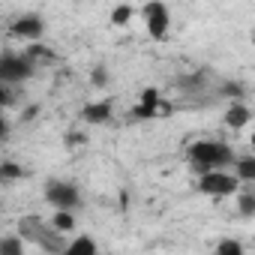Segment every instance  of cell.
I'll use <instances>...</instances> for the list:
<instances>
[{"label": "cell", "instance_id": "cell-1", "mask_svg": "<svg viewBox=\"0 0 255 255\" xmlns=\"http://www.w3.org/2000/svg\"><path fill=\"white\" fill-rule=\"evenodd\" d=\"M234 150L231 144L225 141H195L189 144V162L198 174H207V171H222L228 165H234Z\"/></svg>", "mask_w": 255, "mask_h": 255}, {"label": "cell", "instance_id": "cell-2", "mask_svg": "<svg viewBox=\"0 0 255 255\" xmlns=\"http://www.w3.org/2000/svg\"><path fill=\"white\" fill-rule=\"evenodd\" d=\"M198 192L213 195V198H228L240 192V180L228 171H207L198 177Z\"/></svg>", "mask_w": 255, "mask_h": 255}, {"label": "cell", "instance_id": "cell-3", "mask_svg": "<svg viewBox=\"0 0 255 255\" xmlns=\"http://www.w3.org/2000/svg\"><path fill=\"white\" fill-rule=\"evenodd\" d=\"M36 72V63H30L24 54H3L0 57V84H21Z\"/></svg>", "mask_w": 255, "mask_h": 255}, {"label": "cell", "instance_id": "cell-4", "mask_svg": "<svg viewBox=\"0 0 255 255\" xmlns=\"http://www.w3.org/2000/svg\"><path fill=\"white\" fill-rule=\"evenodd\" d=\"M45 198H48V204H54L57 210H66V213H72L81 204L78 186L66 183V180H48L45 183Z\"/></svg>", "mask_w": 255, "mask_h": 255}, {"label": "cell", "instance_id": "cell-5", "mask_svg": "<svg viewBox=\"0 0 255 255\" xmlns=\"http://www.w3.org/2000/svg\"><path fill=\"white\" fill-rule=\"evenodd\" d=\"M144 21H147V33L153 36V39H165L168 36V24H171V12H168V6L165 3H159V0H153V3H147L144 9Z\"/></svg>", "mask_w": 255, "mask_h": 255}, {"label": "cell", "instance_id": "cell-6", "mask_svg": "<svg viewBox=\"0 0 255 255\" xmlns=\"http://www.w3.org/2000/svg\"><path fill=\"white\" fill-rule=\"evenodd\" d=\"M162 111V99H159V90L156 87H147L141 93V102L129 111V120H156Z\"/></svg>", "mask_w": 255, "mask_h": 255}, {"label": "cell", "instance_id": "cell-7", "mask_svg": "<svg viewBox=\"0 0 255 255\" xmlns=\"http://www.w3.org/2000/svg\"><path fill=\"white\" fill-rule=\"evenodd\" d=\"M42 30H45V21H42L39 15H21V18L9 27V33H12V36H21V39H39Z\"/></svg>", "mask_w": 255, "mask_h": 255}, {"label": "cell", "instance_id": "cell-8", "mask_svg": "<svg viewBox=\"0 0 255 255\" xmlns=\"http://www.w3.org/2000/svg\"><path fill=\"white\" fill-rule=\"evenodd\" d=\"M111 114H114V108H111V99L87 102V105L81 108V120H87V123H93V126H102V123H108V120H111Z\"/></svg>", "mask_w": 255, "mask_h": 255}, {"label": "cell", "instance_id": "cell-9", "mask_svg": "<svg viewBox=\"0 0 255 255\" xmlns=\"http://www.w3.org/2000/svg\"><path fill=\"white\" fill-rule=\"evenodd\" d=\"M36 246H39V249H45L48 255H60V252L66 249V246H63V234H57V231H54L48 222H45L42 234L36 237Z\"/></svg>", "mask_w": 255, "mask_h": 255}, {"label": "cell", "instance_id": "cell-10", "mask_svg": "<svg viewBox=\"0 0 255 255\" xmlns=\"http://www.w3.org/2000/svg\"><path fill=\"white\" fill-rule=\"evenodd\" d=\"M249 120H252V111L243 102H231V108L225 111V126H231V129H243Z\"/></svg>", "mask_w": 255, "mask_h": 255}, {"label": "cell", "instance_id": "cell-11", "mask_svg": "<svg viewBox=\"0 0 255 255\" xmlns=\"http://www.w3.org/2000/svg\"><path fill=\"white\" fill-rule=\"evenodd\" d=\"M42 228H45V222H42L39 216H33V213H30V216H24V219L18 222V231H15V234H18L21 240H30V243H36V237L42 234Z\"/></svg>", "mask_w": 255, "mask_h": 255}, {"label": "cell", "instance_id": "cell-12", "mask_svg": "<svg viewBox=\"0 0 255 255\" xmlns=\"http://www.w3.org/2000/svg\"><path fill=\"white\" fill-rule=\"evenodd\" d=\"M234 171V177L240 180V183H252L255 180V156H243V159H234V165H231Z\"/></svg>", "mask_w": 255, "mask_h": 255}, {"label": "cell", "instance_id": "cell-13", "mask_svg": "<svg viewBox=\"0 0 255 255\" xmlns=\"http://www.w3.org/2000/svg\"><path fill=\"white\" fill-rule=\"evenodd\" d=\"M60 255H96V240L87 237V234H81V237H75Z\"/></svg>", "mask_w": 255, "mask_h": 255}, {"label": "cell", "instance_id": "cell-14", "mask_svg": "<svg viewBox=\"0 0 255 255\" xmlns=\"http://www.w3.org/2000/svg\"><path fill=\"white\" fill-rule=\"evenodd\" d=\"M0 255H24V240L18 234L0 237Z\"/></svg>", "mask_w": 255, "mask_h": 255}, {"label": "cell", "instance_id": "cell-15", "mask_svg": "<svg viewBox=\"0 0 255 255\" xmlns=\"http://www.w3.org/2000/svg\"><path fill=\"white\" fill-rule=\"evenodd\" d=\"M57 234H66V231H72L75 228V219H72V213H66V210H57L54 216H51V222H48Z\"/></svg>", "mask_w": 255, "mask_h": 255}, {"label": "cell", "instance_id": "cell-16", "mask_svg": "<svg viewBox=\"0 0 255 255\" xmlns=\"http://www.w3.org/2000/svg\"><path fill=\"white\" fill-rule=\"evenodd\" d=\"M237 210H240V216H255V192L240 189L237 192Z\"/></svg>", "mask_w": 255, "mask_h": 255}, {"label": "cell", "instance_id": "cell-17", "mask_svg": "<svg viewBox=\"0 0 255 255\" xmlns=\"http://www.w3.org/2000/svg\"><path fill=\"white\" fill-rule=\"evenodd\" d=\"M216 255H243V243L240 240H231V237H222L216 243Z\"/></svg>", "mask_w": 255, "mask_h": 255}, {"label": "cell", "instance_id": "cell-18", "mask_svg": "<svg viewBox=\"0 0 255 255\" xmlns=\"http://www.w3.org/2000/svg\"><path fill=\"white\" fill-rule=\"evenodd\" d=\"M135 15V9L129 6V3H120L114 12H111V24H117V27H123V24H129V18Z\"/></svg>", "mask_w": 255, "mask_h": 255}, {"label": "cell", "instance_id": "cell-19", "mask_svg": "<svg viewBox=\"0 0 255 255\" xmlns=\"http://www.w3.org/2000/svg\"><path fill=\"white\" fill-rule=\"evenodd\" d=\"M24 177V168L18 162H0V180H18Z\"/></svg>", "mask_w": 255, "mask_h": 255}, {"label": "cell", "instance_id": "cell-20", "mask_svg": "<svg viewBox=\"0 0 255 255\" xmlns=\"http://www.w3.org/2000/svg\"><path fill=\"white\" fill-rule=\"evenodd\" d=\"M15 99H18L15 87H9V84H0V108H9V105H15Z\"/></svg>", "mask_w": 255, "mask_h": 255}, {"label": "cell", "instance_id": "cell-21", "mask_svg": "<svg viewBox=\"0 0 255 255\" xmlns=\"http://www.w3.org/2000/svg\"><path fill=\"white\" fill-rule=\"evenodd\" d=\"M219 93H222V96H228V99H234V102H237V99H240V96H243V87H240V84H237V81H225V84H222V87H219Z\"/></svg>", "mask_w": 255, "mask_h": 255}, {"label": "cell", "instance_id": "cell-22", "mask_svg": "<svg viewBox=\"0 0 255 255\" xmlns=\"http://www.w3.org/2000/svg\"><path fill=\"white\" fill-rule=\"evenodd\" d=\"M90 81H93L96 87H105V84H108V72H105V66H96L93 75H90Z\"/></svg>", "mask_w": 255, "mask_h": 255}, {"label": "cell", "instance_id": "cell-23", "mask_svg": "<svg viewBox=\"0 0 255 255\" xmlns=\"http://www.w3.org/2000/svg\"><path fill=\"white\" fill-rule=\"evenodd\" d=\"M81 141H84V135H78V132H72V135H69V147H78Z\"/></svg>", "mask_w": 255, "mask_h": 255}, {"label": "cell", "instance_id": "cell-24", "mask_svg": "<svg viewBox=\"0 0 255 255\" xmlns=\"http://www.w3.org/2000/svg\"><path fill=\"white\" fill-rule=\"evenodd\" d=\"M6 135H9V123L0 117V138H6Z\"/></svg>", "mask_w": 255, "mask_h": 255}, {"label": "cell", "instance_id": "cell-25", "mask_svg": "<svg viewBox=\"0 0 255 255\" xmlns=\"http://www.w3.org/2000/svg\"><path fill=\"white\" fill-rule=\"evenodd\" d=\"M36 111H39V108H36V105H33V108H27V111H24V114H21V123H27V120H30V117H33V114H36Z\"/></svg>", "mask_w": 255, "mask_h": 255}]
</instances>
